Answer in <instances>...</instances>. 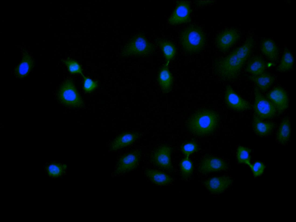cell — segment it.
I'll return each mask as SVG.
<instances>
[{"instance_id": "603a6c76", "label": "cell", "mask_w": 296, "mask_h": 222, "mask_svg": "<svg viewBox=\"0 0 296 222\" xmlns=\"http://www.w3.org/2000/svg\"><path fill=\"white\" fill-rule=\"evenodd\" d=\"M291 133L290 121L288 118L283 119L280 123L276 134V139L280 144H286L289 140Z\"/></svg>"}, {"instance_id": "2e32d148", "label": "cell", "mask_w": 296, "mask_h": 222, "mask_svg": "<svg viewBox=\"0 0 296 222\" xmlns=\"http://www.w3.org/2000/svg\"><path fill=\"white\" fill-rule=\"evenodd\" d=\"M138 137L136 133L127 132L116 137L111 143V146L113 150H117L133 144Z\"/></svg>"}, {"instance_id": "cb8c5ba5", "label": "cell", "mask_w": 296, "mask_h": 222, "mask_svg": "<svg viewBox=\"0 0 296 222\" xmlns=\"http://www.w3.org/2000/svg\"><path fill=\"white\" fill-rule=\"evenodd\" d=\"M265 64L264 60L258 56L252 58L248 63L246 70L253 76L259 75L264 73Z\"/></svg>"}, {"instance_id": "e0dca14e", "label": "cell", "mask_w": 296, "mask_h": 222, "mask_svg": "<svg viewBox=\"0 0 296 222\" xmlns=\"http://www.w3.org/2000/svg\"><path fill=\"white\" fill-rule=\"evenodd\" d=\"M260 49L262 53L273 62L278 59V49L275 42L270 39L264 40L260 44Z\"/></svg>"}, {"instance_id": "d6986e66", "label": "cell", "mask_w": 296, "mask_h": 222, "mask_svg": "<svg viewBox=\"0 0 296 222\" xmlns=\"http://www.w3.org/2000/svg\"><path fill=\"white\" fill-rule=\"evenodd\" d=\"M249 79L254 83L260 91L264 92L268 90L273 84L274 79L270 74L263 73L258 76H251Z\"/></svg>"}, {"instance_id": "83f0119b", "label": "cell", "mask_w": 296, "mask_h": 222, "mask_svg": "<svg viewBox=\"0 0 296 222\" xmlns=\"http://www.w3.org/2000/svg\"><path fill=\"white\" fill-rule=\"evenodd\" d=\"M180 168L183 176L187 178L192 173L193 167L192 161L188 158L183 159L180 163Z\"/></svg>"}, {"instance_id": "4fadbf2b", "label": "cell", "mask_w": 296, "mask_h": 222, "mask_svg": "<svg viewBox=\"0 0 296 222\" xmlns=\"http://www.w3.org/2000/svg\"><path fill=\"white\" fill-rule=\"evenodd\" d=\"M226 163L221 158L211 156L206 157L201 160L199 171L203 174L226 170Z\"/></svg>"}, {"instance_id": "5bb4252c", "label": "cell", "mask_w": 296, "mask_h": 222, "mask_svg": "<svg viewBox=\"0 0 296 222\" xmlns=\"http://www.w3.org/2000/svg\"><path fill=\"white\" fill-rule=\"evenodd\" d=\"M232 180L227 176L214 177L209 178L204 182V185L210 193L219 194L223 192L232 184Z\"/></svg>"}, {"instance_id": "7402d4cb", "label": "cell", "mask_w": 296, "mask_h": 222, "mask_svg": "<svg viewBox=\"0 0 296 222\" xmlns=\"http://www.w3.org/2000/svg\"><path fill=\"white\" fill-rule=\"evenodd\" d=\"M158 80L163 92L167 93L171 91L172 84V77L166 65H164L160 69Z\"/></svg>"}, {"instance_id": "52a82bcc", "label": "cell", "mask_w": 296, "mask_h": 222, "mask_svg": "<svg viewBox=\"0 0 296 222\" xmlns=\"http://www.w3.org/2000/svg\"><path fill=\"white\" fill-rule=\"evenodd\" d=\"M224 99L228 107L235 111L242 112L251 108L250 103L238 95L230 85L226 87Z\"/></svg>"}, {"instance_id": "d4e9b609", "label": "cell", "mask_w": 296, "mask_h": 222, "mask_svg": "<svg viewBox=\"0 0 296 222\" xmlns=\"http://www.w3.org/2000/svg\"><path fill=\"white\" fill-rule=\"evenodd\" d=\"M294 63L293 55L288 48H285L277 70L280 72L290 70L293 67Z\"/></svg>"}, {"instance_id": "30bf717a", "label": "cell", "mask_w": 296, "mask_h": 222, "mask_svg": "<svg viewBox=\"0 0 296 222\" xmlns=\"http://www.w3.org/2000/svg\"><path fill=\"white\" fill-rule=\"evenodd\" d=\"M267 97L279 114L284 112L288 106L287 94L284 89L281 87L273 88L268 93Z\"/></svg>"}, {"instance_id": "9a60e30c", "label": "cell", "mask_w": 296, "mask_h": 222, "mask_svg": "<svg viewBox=\"0 0 296 222\" xmlns=\"http://www.w3.org/2000/svg\"><path fill=\"white\" fill-rule=\"evenodd\" d=\"M33 65L32 57L26 50L23 49L21 61L14 69L15 75L18 78L25 77L32 70Z\"/></svg>"}, {"instance_id": "277c9868", "label": "cell", "mask_w": 296, "mask_h": 222, "mask_svg": "<svg viewBox=\"0 0 296 222\" xmlns=\"http://www.w3.org/2000/svg\"><path fill=\"white\" fill-rule=\"evenodd\" d=\"M155 49L154 45L143 34L138 33L130 39L123 48L122 54L127 57H146L152 53Z\"/></svg>"}, {"instance_id": "44dd1931", "label": "cell", "mask_w": 296, "mask_h": 222, "mask_svg": "<svg viewBox=\"0 0 296 222\" xmlns=\"http://www.w3.org/2000/svg\"><path fill=\"white\" fill-rule=\"evenodd\" d=\"M66 165L56 161L47 163L45 167L46 174L52 178H58L66 173Z\"/></svg>"}, {"instance_id": "4dcf8cb0", "label": "cell", "mask_w": 296, "mask_h": 222, "mask_svg": "<svg viewBox=\"0 0 296 222\" xmlns=\"http://www.w3.org/2000/svg\"><path fill=\"white\" fill-rule=\"evenodd\" d=\"M197 149L196 144L193 142L187 143L181 146V150L182 153L187 157L196 151Z\"/></svg>"}, {"instance_id": "9c48e42d", "label": "cell", "mask_w": 296, "mask_h": 222, "mask_svg": "<svg viewBox=\"0 0 296 222\" xmlns=\"http://www.w3.org/2000/svg\"><path fill=\"white\" fill-rule=\"evenodd\" d=\"M191 9L187 1H178L176 7L168 19L169 23L176 25L188 22L190 20Z\"/></svg>"}, {"instance_id": "4316f807", "label": "cell", "mask_w": 296, "mask_h": 222, "mask_svg": "<svg viewBox=\"0 0 296 222\" xmlns=\"http://www.w3.org/2000/svg\"><path fill=\"white\" fill-rule=\"evenodd\" d=\"M251 150L248 148L242 146H239L237 148V159L238 163H245L248 165L250 164V153Z\"/></svg>"}, {"instance_id": "484cf974", "label": "cell", "mask_w": 296, "mask_h": 222, "mask_svg": "<svg viewBox=\"0 0 296 222\" xmlns=\"http://www.w3.org/2000/svg\"><path fill=\"white\" fill-rule=\"evenodd\" d=\"M156 42L162 50L164 57L167 61L174 57L176 49L174 46L171 42L164 39H156Z\"/></svg>"}, {"instance_id": "6da1fadb", "label": "cell", "mask_w": 296, "mask_h": 222, "mask_svg": "<svg viewBox=\"0 0 296 222\" xmlns=\"http://www.w3.org/2000/svg\"><path fill=\"white\" fill-rule=\"evenodd\" d=\"M254 44L252 37L247 38L241 46L216 64V74L224 80H231L236 78L251 54Z\"/></svg>"}, {"instance_id": "f1b7e54d", "label": "cell", "mask_w": 296, "mask_h": 222, "mask_svg": "<svg viewBox=\"0 0 296 222\" xmlns=\"http://www.w3.org/2000/svg\"><path fill=\"white\" fill-rule=\"evenodd\" d=\"M62 61L65 64L70 73H79L81 74L82 73L81 66L77 61L70 59L62 60Z\"/></svg>"}, {"instance_id": "ba28073f", "label": "cell", "mask_w": 296, "mask_h": 222, "mask_svg": "<svg viewBox=\"0 0 296 222\" xmlns=\"http://www.w3.org/2000/svg\"><path fill=\"white\" fill-rule=\"evenodd\" d=\"M171 149L166 145H162L158 147L153 152L151 160L158 167L162 169L169 170L171 169Z\"/></svg>"}, {"instance_id": "8fae6325", "label": "cell", "mask_w": 296, "mask_h": 222, "mask_svg": "<svg viewBox=\"0 0 296 222\" xmlns=\"http://www.w3.org/2000/svg\"><path fill=\"white\" fill-rule=\"evenodd\" d=\"M240 37L239 33L235 29H230L224 30L217 36L216 39L217 47L220 50L225 52L238 41Z\"/></svg>"}, {"instance_id": "ffe728a7", "label": "cell", "mask_w": 296, "mask_h": 222, "mask_svg": "<svg viewBox=\"0 0 296 222\" xmlns=\"http://www.w3.org/2000/svg\"><path fill=\"white\" fill-rule=\"evenodd\" d=\"M145 174L151 182L157 185H167L171 182V178L169 175L159 171L147 169Z\"/></svg>"}, {"instance_id": "7a4b0ae2", "label": "cell", "mask_w": 296, "mask_h": 222, "mask_svg": "<svg viewBox=\"0 0 296 222\" xmlns=\"http://www.w3.org/2000/svg\"><path fill=\"white\" fill-rule=\"evenodd\" d=\"M218 114L209 110L202 109L192 114L187 121V127L194 135L202 136L210 135L217 127L219 121Z\"/></svg>"}, {"instance_id": "3957f363", "label": "cell", "mask_w": 296, "mask_h": 222, "mask_svg": "<svg viewBox=\"0 0 296 222\" xmlns=\"http://www.w3.org/2000/svg\"><path fill=\"white\" fill-rule=\"evenodd\" d=\"M180 40L184 51L188 53H195L200 52L204 47L206 37L199 27L190 25L181 32Z\"/></svg>"}, {"instance_id": "ac0fdd59", "label": "cell", "mask_w": 296, "mask_h": 222, "mask_svg": "<svg viewBox=\"0 0 296 222\" xmlns=\"http://www.w3.org/2000/svg\"><path fill=\"white\" fill-rule=\"evenodd\" d=\"M273 123L271 122L264 121L263 120L256 116L253 117L252 127L254 132L258 135L265 136L269 134L273 128Z\"/></svg>"}, {"instance_id": "5b68a950", "label": "cell", "mask_w": 296, "mask_h": 222, "mask_svg": "<svg viewBox=\"0 0 296 222\" xmlns=\"http://www.w3.org/2000/svg\"><path fill=\"white\" fill-rule=\"evenodd\" d=\"M57 93L58 99L65 106L79 108L83 105L82 98L71 80H67L60 85Z\"/></svg>"}, {"instance_id": "1f68e13d", "label": "cell", "mask_w": 296, "mask_h": 222, "mask_svg": "<svg viewBox=\"0 0 296 222\" xmlns=\"http://www.w3.org/2000/svg\"><path fill=\"white\" fill-rule=\"evenodd\" d=\"M81 74L84 79V89L85 91L88 92L95 89L97 86V82L85 77L82 73Z\"/></svg>"}, {"instance_id": "7c38bea8", "label": "cell", "mask_w": 296, "mask_h": 222, "mask_svg": "<svg viewBox=\"0 0 296 222\" xmlns=\"http://www.w3.org/2000/svg\"><path fill=\"white\" fill-rule=\"evenodd\" d=\"M140 154V151L136 150L123 155L117 162L116 173H125L135 168L137 165Z\"/></svg>"}, {"instance_id": "f546056e", "label": "cell", "mask_w": 296, "mask_h": 222, "mask_svg": "<svg viewBox=\"0 0 296 222\" xmlns=\"http://www.w3.org/2000/svg\"><path fill=\"white\" fill-rule=\"evenodd\" d=\"M248 166L251 169L255 177L261 175L263 173L265 168L264 164L260 161H256L253 164H250Z\"/></svg>"}, {"instance_id": "8992f818", "label": "cell", "mask_w": 296, "mask_h": 222, "mask_svg": "<svg viewBox=\"0 0 296 222\" xmlns=\"http://www.w3.org/2000/svg\"><path fill=\"white\" fill-rule=\"evenodd\" d=\"M254 92L253 108L255 115L263 120L272 118L277 112L273 105L261 94L257 87L255 88Z\"/></svg>"}]
</instances>
